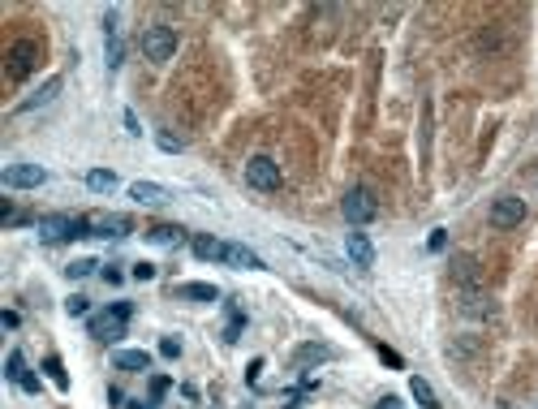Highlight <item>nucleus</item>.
<instances>
[{"instance_id": "nucleus-1", "label": "nucleus", "mask_w": 538, "mask_h": 409, "mask_svg": "<svg viewBox=\"0 0 538 409\" xmlns=\"http://www.w3.org/2000/svg\"><path fill=\"white\" fill-rule=\"evenodd\" d=\"M130 315H134V306H130V302H112L99 319H91V336H95V341H104V345L121 341V336H125V323H130Z\"/></svg>"}, {"instance_id": "nucleus-2", "label": "nucleus", "mask_w": 538, "mask_h": 409, "mask_svg": "<svg viewBox=\"0 0 538 409\" xmlns=\"http://www.w3.org/2000/svg\"><path fill=\"white\" fill-rule=\"evenodd\" d=\"M35 228H39V237L47 246H65V241L87 237V220H78V216H43Z\"/></svg>"}, {"instance_id": "nucleus-3", "label": "nucleus", "mask_w": 538, "mask_h": 409, "mask_svg": "<svg viewBox=\"0 0 538 409\" xmlns=\"http://www.w3.org/2000/svg\"><path fill=\"white\" fill-rule=\"evenodd\" d=\"M177 52V31L172 27H147L142 31V57L151 65H168Z\"/></svg>"}, {"instance_id": "nucleus-4", "label": "nucleus", "mask_w": 538, "mask_h": 409, "mask_svg": "<svg viewBox=\"0 0 538 409\" xmlns=\"http://www.w3.org/2000/svg\"><path fill=\"white\" fill-rule=\"evenodd\" d=\"M341 211H345V220H349L353 228H362V224H371V220L379 216V202H375V194H371V190L353 186V190L345 194V202H341Z\"/></svg>"}, {"instance_id": "nucleus-5", "label": "nucleus", "mask_w": 538, "mask_h": 409, "mask_svg": "<svg viewBox=\"0 0 538 409\" xmlns=\"http://www.w3.org/2000/svg\"><path fill=\"white\" fill-rule=\"evenodd\" d=\"M5 65H9V78H13V82L31 78L35 65H39V43H35V39H17L9 52H5Z\"/></svg>"}, {"instance_id": "nucleus-6", "label": "nucleus", "mask_w": 538, "mask_h": 409, "mask_svg": "<svg viewBox=\"0 0 538 409\" xmlns=\"http://www.w3.org/2000/svg\"><path fill=\"white\" fill-rule=\"evenodd\" d=\"M246 181H250V190H263V194H271V190H280L285 172L276 168V160H267V156H254V160L246 164Z\"/></svg>"}, {"instance_id": "nucleus-7", "label": "nucleus", "mask_w": 538, "mask_h": 409, "mask_svg": "<svg viewBox=\"0 0 538 409\" xmlns=\"http://www.w3.org/2000/svg\"><path fill=\"white\" fill-rule=\"evenodd\" d=\"M130 233H134L130 216H112V211L87 216V237H130Z\"/></svg>"}, {"instance_id": "nucleus-8", "label": "nucleus", "mask_w": 538, "mask_h": 409, "mask_svg": "<svg viewBox=\"0 0 538 409\" xmlns=\"http://www.w3.org/2000/svg\"><path fill=\"white\" fill-rule=\"evenodd\" d=\"M0 181H5L9 190H39L47 181V168H39V164H9L5 172H0Z\"/></svg>"}, {"instance_id": "nucleus-9", "label": "nucleus", "mask_w": 538, "mask_h": 409, "mask_svg": "<svg viewBox=\"0 0 538 409\" xmlns=\"http://www.w3.org/2000/svg\"><path fill=\"white\" fill-rule=\"evenodd\" d=\"M521 220H525V202H521V198L504 194V198L491 202V224H495V228H517Z\"/></svg>"}, {"instance_id": "nucleus-10", "label": "nucleus", "mask_w": 538, "mask_h": 409, "mask_svg": "<svg viewBox=\"0 0 538 409\" xmlns=\"http://www.w3.org/2000/svg\"><path fill=\"white\" fill-rule=\"evenodd\" d=\"M345 254H349V259L362 267V272H371V267H375V246H371V237H366V233H357V228L345 237Z\"/></svg>"}, {"instance_id": "nucleus-11", "label": "nucleus", "mask_w": 538, "mask_h": 409, "mask_svg": "<svg viewBox=\"0 0 538 409\" xmlns=\"http://www.w3.org/2000/svg\"><path fill=\"white\" fill-rule=\"evenodd\" d=\"M130 198H134V202H147V207L172 202V194H168L164 186H156V181H134V186H130Z\"/></svg>"}, {"instance_id": "nucleus-12", "label": "nucleus", "mask_w": 538, "mask_h": 409, "mask_svg": "<svg viewBox=\"0 0 538 409\" xmlns=\"http://www.w3.org/2000/svg\"><path fill=\"white\" fill-rule=\"evenodd\" d=\"M190 246H194V259H202V263H224L228 259V246L220 237H194Z\"/></svg>"}, {"instance_id": "nucleus-13", "label": "nucleus", "mask_w": 538, "mask_h": 409, "mask_svg": "<svg viewBox=\"0 0 538 409\" xmlns=\"http://www.w3.org/2000/svg\"><path fill=\"white\" fill-rule=\"evenodd\" d=\"M336 357V349H327V345H301L297 353H293V366L301 371V366H319V362H331Z\"/></svg>"}, {"instance_id": "nucleus-14", "label": "nucleus", "mask_w": 538, "mask_h": 409, "mask_svg": "<svg viewBox=\"0 0 538 409\" xmlns=\"http://www.w3.org/2000/svg\"><path fill=\"white\" fill-rule=\"evenodd\" d=\"M104 35H108V69H117L121 65V31H117V9H108L104 13Z\"/></svg>"}, {"instance_id": "nucleus-15", "label": "nucleus", "mask_w": 538, "mask_h": 409, "mask_svg": "<svg viewBox=\"0 0 538 409\" xmlns=\"http://www.w3.org/2000/svg\"><path fill=\"white\" fill-rule=\"evenodd\" d=\"M57 95H61V78H47V82H43V87H39V91H35V95L27 99V104L17 108V112H35V108H47V104H52Z\"/></svg>"}, {"instance_id": "nucleus-16", "label": "nucleus", "mask_w": 538, "mask_h": 409, "mask_svg": "<svg viewBox=\"0 0 538 409\" xmlns=\"http://www.w3.org/2000/svg\"><path fill=\"white\" fill-rule=\"evenodd\" d=\"M112 366L117 371H147L151 366V353H142V349H117L112 353Z\"/></svg>"}, {"instance_id": "nucleus-17", "label": "nucleus", "mask_w": 538, "mask_h": 409, "mask_svg": "<svg viewBox=\"0 0 538 409\" xmlns=\"http://www.w3.org/2000/svg\"><path fill=\"white\" fill-rule=\"evenodd\" d=\"M181 237H186L181 224H151V228H147V241H151V246H177Z\"/></svg>"}, {"instance_id": "nucleus-18", "label": "nucleus", "mask_w": 538, "mask_h": 409, "mask_svg": "<svg viewBox=\"0 0 538 409\" xmlns=\"http://www.w3.org/2000/svg\"><path fill=\"white\" fill-rule=\"evenodd\" d=\"M224 263H233V267H246V272H263V259L254 250H246V246H228V259Z\"/></svg>"}, {"instance_id": "nucleus-19", "label": "nucleus", "mask_w": 538, "mask_h": 409, "mask_svg": "<svg viewBox=\"0 0 538 409\" xmlns=\"http://www.w3.org/2000/svg\"><path fill=\"white\" fill-rule=\"evenodd\" d=\"M87 190H95V194L117 190V172H112V168H91V172H87Z\"/></svg>"}, {"instance_id": "nucleus-20", "label": "nucleus", "mask_w": 538, "mask_h": 409, "mask_svg": "<svg viewBox=\"0 0 538 409\" xmlns=\"http://www.w3.org/2000/svg\"><path fill=\"white\" fill-rule=\"evenodd\" d=\"M177 297H186V302H220V289L216 285H177Z\"/></svg>"}, {"instance_id": "nucleus-21", "label": "nucleus", "mask_w": 538, "mask_h": 409, "mask_svg": "<svg viewBox=\"0 0 538 409\" xmlns=\"http://www.w3.org/2000/svg\"><path fill=\"white\" fill-rule=\"evenodd\" d=\"M409 392H414V401H418L422 409H440V401H435V388H431V383H426L422 375H414V379H409Z\"/></svg>"}, {"instance_id": "nucleus-22", "label": "nucleus", "mask_w": 538, "mask_h": 409, "mask_svg": "<svg viewBox=\"0 0 538 409\" xmlns=\"http://www.w3.org/2000/svg\"><path fill=\"white\" fill-rule=\"evenodd\" d=\"M43 375H52V383H57L61 392L69 388V375H65V366H61V357H57V353H47V357H43Z\"/></svg>"}, {"instance_id": "nucleus-23", "label": "nucleus", "mask_w": 538, "mask_h": 409, "mask_svg": "<svg viewBox=\"0 0 538 409\" xmlns=\"http://www.w3.org/2000/svg\"><path fill=\"white\" fill-rule=\"evenodd\" d=\"M156 147H160V151H168V156H181V151H186V138H177V134L160 130V134H156Z\"/></svg>"}, {"instance_id": "nucleus-24", "label": "nucleus", "mask_w": 538, "mask_h": 409, "mask_svg": "<svg viewBox=\"0 0 538 409\" xmlns=\"http://www.w3.org/2000/svg\"><path fill=\"white\" fill-rule=\"evenodd\" d=\"M5 379H13V383L27 379V366H22V349H13V353L5 357Z\"/></svg>"}, {"instance_id": "nucleus-25", "label": "nucleus", "mask_w": 538, "mask_h": 409, "mask_svg": "<svg viewBox=\"0 0 538 409\" xmlns=\"http://www.w3.org/2000/svg\"><path fill=\"white\" fill-rule=\"evenodd\" d=\"M241 327H246V315H241V311H228V327H224V345H237V336H241Z\"/></svg>"}, {"instance_id": "nucleus-26", "label": "nucleus", "mask_w": 538, "mask_h": 409, "mask_svg": "<svg viewBox=\"0 0 538 409\" xmlns=\"http://www.w3.org/2000/svg\"><path fill=\"white\" fill-rule=\"evenodd\" d=\"M95 267H99L95 259H73V263L65 267V276H69V280H87V276H91Z\"/></svg>"}, {"instance_id": "nucleus-27", "label": "nucleus", "mask_w": 538, "mask_h": 409, "mask_svg": "<svg viewBox=\"0 0 538 409\" xmlns=\"http://www.w3.org/2000/svg\"><path fill=\"white\" fill-rule=\"evenodd\" d=\"M65 311H69V315H73V319H82V315H87V311H91V302H87V297H78V293H73V297H69V302H65Z\"/></svg>"}, {"instance_id": "nucleus-28", "label": "nucleus", "mask_w": 538, "mask_h": 409, "mask_svg": "<svg viewBox=\"0 0 538 409\" xmlns=\"http://www.w3.org/2000/svg\"><path fill=\"white\" fill-rule=\"evenodd\" d=\"M444 246H448V233H444V228H435V233L426 237V250H431V254H440Z\"/></svg>"}, {"instance_id": "nucleus-29", "label": "nucleus", "mask_w": 538, "mask_h": 409, "mask_svg": "<svg viewBox=\"0 0 538 409\" xmlns=\"http://www.w3.org/2000/svg\"><path fill=\"white\" fill-rule=\"evenodd\" d=\"M164 392H168V375H156V379H151V405H156Z\"/></svg>"}, {"instance_id": "nucleus-30", "label": "nucleus", "mask_w": 538, "mask_h": 409, "mask_svg": "<svg viewBox=\"0 0 538 409\" xmlns=\"http://www.w3.org/2000/svg\"><path fill=\"white\" fill-rule=\"evenodd\" d=\"M130 276H134V280H156V263H134Z\"/></svg>"}, {"instance_id": "nucleus-31", "label": "nucleus", "mask_w": 538, "mask_h": 409, "mask_svg": "<svg viewBox=\"0 0 538 409\" xmlns=\"http://www.w3.org/2000/svg\"><path fill=\"white\" fill-rule=\"evenodd\" d=\"M160 353H164V357H181V341H177V336H164V341H160Z\"/></svg>"}, {"instance_id": "nucleus-32", "label": "nucleus", "mask_w": 538, "mask_h": 409, "mask_svg": "<svg viewBox=\"0 0 538 409\" xmlns=\"http://www.w3.org/2000/svg\"><path fill=\"white\" fill-rule=\"evenodd\" d=\"M379 357H383V362H388V366H396V371L405 366V357H401L396 349H388V345H379Z\"/></svg>"}, {"instance_id": "nucleus-33", "label": "nucleus", "mask_w": 538, "mask_h": 409, "mask_svg": "<svg viewBox=\"0 0 538 409\" xmlns=\"http://www.w3.org/2000/svg\"><path fill=\"white\" fill-rule=\"evenodd\" d=\"M104 280H108V285H121L125 276H121V267H104Z\"/></svg>"}, {"instance_id": "nucleus-34", "label": "nucleus", "mask_w": 538, "mask_h": 409, "mask_svg": "<svg viewBox=\"0 0 538 409\" xmlns=\"http://www.w3.org/2000/svg\"><path fill=\"white\" fill-rule=\"evenodd\" d=\"M375 409H401V396H379Z\"/></svg>"}, {"instance_id": "nucleus-35", "label": "nucleus", "mask_w": 538, "mask_h": 409, "mask_svg": "<svg viewBox=\"0 0 538 409\" xmlns=\"http://www.w3.org/2000/svg\"><path fill=\"white\" fill-rule=\"evenodd\" d=\"M125 130H130V134H142V125H138V117H134V112H125Z\"/></svg>"}, {"instance_id": "nucleus-36", "label": "nucleus", "mask_w": 538, "mask_h": 409, "mask_svg": "<svg viewBox=\"0 0 538 409\" xmlns=\"http://www.w3.org/2000/svg\"><path fill=\"white\" fill-rule=\"evenodd\" d=\"M259 371H263V357H254V362H250V371H246V379L254 383V379H259Z\"/></svg>"}, {"instance_id": "nucleus-37", "label": "nucleus", "mask_w": 538, "mask_h": 409, "mask_svg": "<svg viewBox=\"0 0 538 409\" xmlns=\"http://www.w3.org/2000/svg\"><path fill=\"white\" fill-rule=\"evenodd\" d=\"M0 323H5V327H9V332H13V327H17V323H22V319H17V315H13V311H5V315H0Z\"/></svg>"}, {"instance_id": "nucleus-38", "label": "nucleus", "mask_w": 538, "mask_h": 409, "mask_svg": "<svg viewBox=\"0 0 538 409\" xmlns=\"http://www.w3.org/2000/svg\"><path fill=\"white\" fill-rule=\"evenodd\" d=\"M130 409H156L151 401H130Z\"/></svg>"}]
</instances>
